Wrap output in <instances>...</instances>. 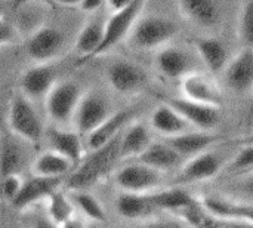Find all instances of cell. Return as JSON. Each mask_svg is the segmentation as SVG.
<instances>
[{
  "label": "cell",
  "mask_w": 253,
  "mask_h": 228,
  "mask_svg": "<svg viewBox=\"0 0 253 228\" xmlns=\"http://www.w3.org/2000/svg\"><path fill=\"white\" fill-rule=\"evenodd\" d=\"M120 137L92 151L86 159H83L79 168H76L70 177L65 178L64 185L73 191H86L87 187L104 177L111 169V166L120 160Z\"/></svg>",
  "instance_id": "6da1fadb"
},
{
  "label": "cell",
  "mask_w": 253,
  "mask_h": 228,
  "mask_svg": "<svg viewBox=\"0 0 253 228\" xmlns=\"http://www.w3.org/2000/svg\"><path fill=\"white\" fill-rule=\"evenodd\" d=\"M179 33V27L176 22L157 16V15H148V16H139V19L135 22L129 39L130 43L141 50H153V49H162L168 46V43L175 39V36Z\"/></svg>",
  "instance_id": "7a4b0ae2"
},
{
  "label": "cell",
  "mask_w": 253,
  "mask_h": 228,
  "mask_svg": "<svg viewBox=\"0 0 253 228\" xmlns=\"http://www.w3.org/2000/svg\"><path fill=\"white\" fill-rule=\"evenodd\" d=\"M228 165L227 156L224 151H216L213 148L194 156L188 159L179 169L175 184L178 187L187 185V184H194V182H202L212 180L216 177L222 169H225Z\"/></svg>",
  "instance_id": "3957f363"
},
{
  "label": "cell",
  "mask_w": 253,
  "mask_h": 228,
  "mask_svg": "<svg viewBox=\"0 0 253 228\" xmlns=\"http://www.w3.org/2000/svg\"><path fill=\"white\" fill-rule=\"evenodd\" d=\"M144 7H145L144 1L133 0V1L129 3V6L126 9H123L120 12H116V13H110L108 19L105 21V30H104L102 42H101L99 47L96 49V52L92 55V58L89 61H92L98 55L105 53L107 50L114 47L117 43H120L123 39L129 37L135 22L142 15Z\"/></svg>",
  "instance_id": "277c9868"
},
{
  "label": "cell",
  "mask_w": 253,
  "mask_h": 228,
  "mask_svg": "<svg viewBox=\"0 0 253 228\" xmlns=\"http://www.w3.org/2000/svg\"><path fill=\"white\" fill-rule=\"evenodd\" d=\"M116 184L122 193L148 194L163 185V174L145 165L132 162L116 174Z\"/></svg>",
  "instance_id": "5b68a950"
},
{
  "label": "cell",
  "mask_w": 253,
  "mask_h": 228,
  "mask_svg": "<svg viewBox=\"0 0 253 228\" xmlns=\"http://www.w3.org/2000/svg\"><path fill=\"white\" fill-rule=\"evenodd\" d=\"M9 126L12 132L22 139H27L30 142H39L43 134L42 120L30 102L28 98L24 95H16L9 107V116H7Z\"/></svg>",
  "instance_id": "8992f818"
},
{
  "label": "cell",
  "mask_w": 253,
  "mask_h": 228,
  "mask_svg": "<svg viewBox=\"0 0 253 228\" xmlns=\"http://www.w3.org/2000/svg\"><path fill=\"white\" fill-rule=\"evenodd\" d=\"M113 114L111 105L108 99L98 92H89L84 96H82L76 113H74V125L76 132L83 137L89 135L92 131H95L104 120H107Z\"/></svg>",
  "instance_id": "52a82bcc"
},
{
  "label": "cell",
  "mask_w": 253,
  "mask_h": 228,
  "mask_svg": "<svg viewBox=\"0 0 253 228\" xmlns=\"http://www.w3.org/2000/svg\"><path fill=\"white\" fill-rule=\"evenodd\" d=\"M82 99V89L76 82L55 83L46 95V113L56 123H65L74 116Z\"/></svg>",
  "instance_id": "ba28073f"
},
{
  "label": "cell",
  "mask_w": 253,
  "mask_h": 228,
  "mask_svg": "<svg viewBox=\"0 0 253 228\" xmlns=\"http://www.w3.org/2000/svg\"><path fill=\"white\" fill-rule=\"evenodd\" d=\"M181 95L188 101L215 108H219L224 102V95L218 83L202 71H194L181 80Z\"/></svg>",
  "instance_id": "9c48e42d"
},
{
  "label": "cell",
  "mask_w": 253,
  "mask_h": 228,
  "mask_svg": "<svg viewBox=\"0 0 253 228\" xmlns=\"http://www.w3.org/2000/svg\"><path fill=\"white\" fill-rule=\"evenodd\" d=\"M165 102L170 105L175 111H178L181 117L196 131L212 132L221 122L219 108L202 105V104L188 101L182 96L166 98Z\"/></svg>",
  "instance_id": "30bf717a"
},
{
  "label": "cell",
  "mask_w": 253,
  "mask_h": 228,
  "mask_svg": "<svg viewBox=\"0 0 253 228\" xmlns=\"http://www.w3.org/2000/svg\"><path fill=\"white\" fill-rule=\"evenodd\" d=\"M64 46V36L53 27L37 28L27 42V53L37 64H47L56 58Z\"/></svg>",
  "instance_id": "8fae6325"
},
{
  "label": "cell",
  "mask_w": 253,
  "mask_h": 228,
  "mask_svg": "<svg viewBox=\"0 0 253 228\" xmlns=\"http://www.w3.org/2000/svg\"><path fill=\"white\" fill-rule=\"evenodd\" d=\"M107 79L110 86L120 93H133L142 89L147 83L145 71L126 59H117L107 68Z\"/></svg>",
  "instance_id": "7c38bea8"
},
{
  "label": "cell",
  "mask_w": 253,
  "mask_h": 228,
  "mask_svg": "<svg viewBox=\"0 0 253 228\" xmlns=\"http://www.w3.org/2000/svg\"><path fill=\"white\" fill-rule=\"evenodd\" d=\"M225 85L237 93L253 92V47H243L224 70Z\"/></svg>",
  "instance_id": "4fadbf2b"
},
{
  "label": "cell",
  "mask_w": 253,
  "mask_h": 228,
  "mask_svg": "<svg viewBox=\"0 0 253 228\" xmlns=\"http://www.w3.org/2000/svg\"><path fill=\"white\" fill-rule=\"evenodd\" d=\"M156 67L165 77L172 80H182L185 76L196 71L193 56L188 50L175 45H168L159 49L156 55Z\"/></svg>",
  "instance_id": "5bb4252c"
},
{
  "label": "cell",
  "mask_w": 253,
  "mask_h": 228,
  "mask_svg": "<svg viewBox=\"0 0 253 228\" xmlns=\"http://www.w3.org/2000/svg\"><path fill=\"white\" fill-rule=\"evenodd\" d=\"M224 138L213 132H203V131H190L187 134L163 139L169 147H172L182 160H188L194 156H199L211 148H213L218 142Z\"/></svg>",
  "instance_id": "9a60e30c"
},
{
  "label": "cell",
  "mask_w": 253,
  "mask_h": 228,
  "mask_svg": "<svg viewBox=\"0 0 253 228\" xmlns=\"http://www.w3.org/2000/svg\"><path fill=\"white\" fill-rule=\"evenodd\" d=\"M203 208L213 217L227 220L246 223L253 226V205L246 202H239L233 199H227L224 196H208L200 200Z\"/></svg>",
  "instance_id": "2e32d148"
},
{
  "label": "cell",
  "mask_w": 253,
  "mask_h": 228,
  "mask_svg": "<svg viewBox=\"0 0 253 228\" xmlns=\"http://www.w3.org/2000/svg\"><path fill=\"white\" fill-rule=\"evenodd\" d=\"M65 182V178H43L33 177L24 181L18 196L10 202L15 209H25L30 205L47 199L52 193L59 190Z\"/></svg>",
  "instance_id": "e0dca14e"
},
{
  "label": "cell",
  "mask_w": 253,
  "mask_h": 228,
  "mask_svg": "<svg viewBox=\"0 0 253 228\" xmlns=\"http://www.w3.org/2000/svg\"><path fill=\"white\" fill-rule=\"evenodd\" d=\"M133 116H135L133 110H120L113 113L107 120H104L95 131H92L86 137L87 148L90 151H95L107 145L117 137H120L122 132L127 128V125L133 119Z\"/></svg>",
  "instance_id": "ac0fdd59"
},
{
  "label": "cell",
  "mask_w": 253,
  "mask_h": 228,
  "mask_svg": "<svg viewBox=\"0 0 253 228\" xmlns=\"http://www.w3.org/2000/svg\"><path fill=\"white\" fill-rule=\"evenodd\" d=\"M178 9L182 18L202 28H213L222 16V3L215 0H184Z\"/></svg>",
  "instance_id": "d6986e66"
},
{
  "label": "cell",
  "mask_w": 253,
  "mask_h": 228,
  "mask_svg": "<svg viewBox=\"0 0 253 228\" xmlns=\"http://www.w3.org/2000/svg\"><path fill=\"white\" fill-rule=\"evenodd\" d=\"M55 79L56 74L52 65L36 64L22 74L19 86L25 98L39 99L50 92V89L55 86Z\"/></svg>",
  "instance_id": "ffe728a7"
},
{
  "label": "cell",
  "mask_w": 253,
  "mask_h": 228,
  "mask_svg": "<svg viewBox=\"0 0 253 228\" xmlns=\"http://www.w3.org/2000/svg\"><path fill=\"white\" fill-rule=\"evenodd\" d=\"M194 47L203 65L211 73H221L230 62V55L225 43L213 36H205L194 40Z\"/></svg>",
  "instance_id": "44dd1931"
},
{
  "label": "cell",
  "mask_w": 253,
  "mask_h": 228,
  "mask_svg": "<svg viewBox=\"0 0 253 228\" xmlns=\"http://www.w3.org/2000/svg\"><path fill=\"white\" fill-rule=\"evenodd\" d=\"M150 125L154 132H157L159 135L163 137V139L173 138V137L187 134L190 131H196L181 117V114L178 111H175L166 102L160 104L153 111V114L150 117Z\"/></svg>",
  "instance_id": "7402d4cb"
},
{
  "label": "cell",
  "mask_w": 253,
  "mask_h": 228,
  "mask_svg": "<svg viewBox=\"0 0 253 228\" xmlns=\"http://www.w3.org/2000/svg\"><path fill=\"white\" fill-rule=\"evenodd\" d=\"M133 162L145 165L151 169H156L165 174V172H170V171L181 168L184 160L172 147H169L165 141H160V142H153Z\"/></svg>",
  "instance_id": "603a6c76"
},
{
  "label": "cell",
  "mask_w": 253,
  "mask_h": 228,
  "mask_svg": "<svg viewBox=\"0 0 253 228\" xmlns=\"http://www.w3.org/2000/svg\"><path fill=\"white\" fill-rule=\"evenodd\" d=\"M153 144L150 129L141 123L135 122L129 125L120 137V159L135 160Z\"/></svg>",
  "instance_id": "cb8c5ba5"
},
{
  "label": "cell",
  "mask_w": 253,
  "mask_h": 228,
  "mask_svg": "<svg viewBox=\"0 0 253 228\" xmlns=\"http://www.w3.org/2000/svg\"><path fill=\"white\" fill-rule=\"evenodd\" d=\"M116 209L120 217L133 221L148 220L157 212V209L151 202L150 193L148 194L120 193L116 199Z\"/></svg>",
  "instance_id": "d4e9b609"
},
{
  "label": "cell",
  "mask_w": 253,
  "mask_h": 228,
  "mask_svg": "<svg viewBox=\"0 0 253 228\" xmlns=\"http://www.w3.org/2000/svg\"><path fill=\"white\" fill-rule=\"evenodd\" d=\"M105 21L101 16H93L90 21H87V24L82 28V31L77 36L76 40V50L80 55L79 59V65L87 62L92 55L96 52V49L99 47L102 37H104V30H105Z\"/></svg>",
  "instance_id": "484cf974"
},
{
  "label": "cell",
  "mask_w": 253,
  "mask_h": 228,
  "mask_svg": "<svg viewBox=\"0 0 253 228\" xmlns=\"http://www.w3.org/2000/svg\"><path fill=\"white\" fill-rule=\"evenodd\" d=\"M150 197L157 212L165 211V212H172L175 215L193 206L197 202V199L182 187L160 188L157 191L150 193Z\"/></svg>",
  "instance_id": "4316f807"
},
{
  "label": "cell",
  "mask_w": 253,
  "mask_h": 228,
  "mask_svg": "<svg viewBox=\"0 0 253 228\" xmlns=\"http://www.w3.org/2000/svg\"><path fill=\"white\" fill-rule=\"evenodd\" d=\"M49 142L52 151L64 156L74 165H79L83 157V144L82 137L76 131L52 129L49 132Z\"/></svg>",
  "instance_id": "83f0119b"
},
{
  "label": "cell",
  "mask_w": 253,
  "mask_h": 228,
  "mask_svg": "<svg viewBox=\"0 0 253 228\" xmlns=\"http://www.w3.org/2000/svg\"><path fill=\"white\" fill-rule=\"evenodd\" d=\"M74 163L65 159L64 156L55 151H46L40 154L33 163L34 177L43 178H65L68 172H71Z\"/></svg>",
  "instance_id": "f1b7e54d"
},
{
  "label": "cell",
  "mask_w": 253,
  "mask_h": 228,
  "mask_svg": "<svg viewBox=\"0 0 253 228\" xmlns=\"http://www.w3.org/2000/svg\"><path fill=\"white\" fill-rule=\"evenodd\" d=\"M22 165V150L18 142L10 137H3L0 139V175H18Z\"/></svg>",
  "instance_id": "f546056e"
},
{
  "label": "cell",
  "mask_w": 253,
  "mask_h": 228,
  "mask_svg": "<svg viewBox=\"0 0 253 228\" xmlns=\"http://www.w3.org/2000/svg\"><path fill=\"white\" fill-rule=\"evenodd\" d=\"M46 200H47L49 220L53 224H56L58 227H62L65 223L73 220V212H74L73 202L61 188L52 193Z\"/></svg>",
  "instance_id": "4dcf8cb0"
},
{
  "label": "cell",
  "mask_w": 253,
  "mask_h": 228,
  "mask_svg": "<svg viewBox=\"0 0 253 228\" xmlns=\"http://www.w3.org/2000/svg\"><path fill=\"white\" fill-rule=\"evenodd\" d=\"M71 202L74 205H77L79 209L93 223L102 224L107 221L105 211H104L102 205L99 203V200L93 194H90L87 191H73Z\"/></svg>",
  "instance_id": "1f68e13d"
},
{
  "label": "cell",
  "mask_w": 253,
  "mask_h": 228,
  "mask_svg": "<svg viewBox=\"0 0 253 228\" xmlns=\"http://www.w3.org/2000/svg\"><path fill=\"white\" fill-rule=\"evenodd\" d=\"M224 197L253 205V172L237 175L224 185Z\"/></svg>",
  "instance_id": "d6a6232c"
},
{
  "label": "cell",
  "mask_w": 253,
  "mask_h": 228,
  "mask_svg": "<svg viewBox=\"0 0 253 228\" xmlns=\"http://www.w3.org/2000/svg\"><path fill=\"white\" fill-rule=\"evenodd\" d=\"M239 39L243 47H253V1H245L240 6Z\"/></svg>",
  "instance_id": "836d02e7"
},
{
  "label": "cell",
  "mask_w": 253,
  "mask_h": 228,
  "mask_svg": "<svg viewBox=\"0 0 253 228\" xmlns=\"http://www.w3.org/2000/svg\"><path fill=\"white\" fill-rule=\"evenodd\" d=\"M225 169L233 175H243L253 172V144L243 145V148L237 151V154L228 162Z\"/></svg>",
  "instance_id": "e575fe53"
},
{
  "label": "cell",
  "mask_w": 253,
  "mask_h": 228,
  "mask_svg": "<svg viewBox=\"0 0 253 228\" xmlns=\"http://www.w3.org/2000/svg\"><path fill=\"white\" fill-rule=\"evenodd\" d=\"M22 184H24V181L19 180L18 175H7V177H3V178H1V182H0V190H1L3 197H4L7 202H12V200L18 196V193H19Z\"/></svg>",
  "instance_id": "d590c367"
},
{
  "label": "cell",
  "mask_w": 253,
  "mask_h": 228,
  "mask_svg": "<svg viewBox=\"0 0 253 228\" xmlns=\"http://www.w3.org/2000/svg\"><path fill=\"white\" fill-rule=\"evenodd\" d=\"M136 228H188L181 220H151Z\"/></svg>",
  "instance_id": "8d00e7d4"
},
{
  "label": "cell",
  "mask_w": 253,
  "mask_h": 228,
  "mask_svg": "<svg viewBox=\"0 0 253 228\" xmlns=\"http://www.w3.org/2000/svg\"><path fill=\"white\" fill-rule=\"evenodd\" d=\"M12 39H13L12 27L9 25V22L3 16H0V46L9 43Z\"/></svg>",
  "instance_id": "74e56055"
},
{
  "label": "cell",
  "mask_w": 253,
  "mask_h": 228,
  "mask_svg": "<svg viewBox=\"0 0 253 228\" xmlns=\"http://www.w3.org/2000/svg\"><path fill=\"white\" fill-rule=\"evenodd\" d=\"M104 4H105V3L101 1V0H84V1H80V3H79V6H80L84 12H87V13H95V12H98Z\"/></svg>",
  "instance_id": "f35d334b"
},
{
  "label": "cell",
  "mask_w": 253,
  "mask_h": 228,
  "mask_svg": "<svg viewBox=\"0 0 253 228\" xmlns=\"http://www.w3.org/2000/svg\"><path fill=\"white\" fill-rule=\"evenodd\" d=\"M129 0H108L105 1V7L110 10V13H116V12H120L123 9H126L129 6Z\"/></svg>",
  "instance_id": "ab89813d"
},
{
  "label": "cell",
  "mask_w": 253,
  "mask_h": 228,
  "mask_svg": "<svg viewBox=\"0 0 253 228\" xmlns=\"http://www.w3.org/2000/svg\"><path fill=\"white\" fill-rule=\"evenodd\" d=\"M34 228H61L58 227L56 224H53L50 220H47V218H40V220H37V223H36V226Z\"/></svg>",
  "instance_id": "60d3db41"
},
{
  "label": "cell",
  "mask_w": 253,
  "mask_h": 228,
  "mask_svg": "<svg viewBox=\"0 0 253 228\" xmlns=\"http://www.w3.org/2000/svg\"><path fill=\"white\" fill-rule=\"evenodd\" d=\"M61 228H87L80 220H76V218H73V220H70L68 223H65L64 226Z\"/></svg>",
  "instance_id": "b9f144b4"
},
{
  "label": "cell",
  "mask_w": 253,
  "mask_h": 228,
  "mask_svg": "<svg viewBox=\"0 0 253 228\" xmlns=\"http://www.w3.org/2000/svg\"><path fill=\"white\" fill-rule=\"evenodd\" d=\"M227 221V220H225ZM227 228H253L252 224L237 223V221H227Z\"/></svg>",
  "instance_id": "7bdbcfd3"
},
{
  "label": "cell",
  "mask_w": 253,
  "mask_h": 228,
  "mask_svg": "<svg viewBox=\"0 0 253 228\" xmlns=\"http://www.w3.org/2000/svg\"><path fill=\"white\" fill-rule=\"evenodd\" d=\"M3 123H4V114H3V110H1V105H0V132L3 129Z\"/></svg>",
  "instance_id": "ee69618b"
},
{
  "label": "cell",
  "mask_w": 253,
  "mask_h": 228,
  "mask_svg": "<svg viewBox=\"0 0 253 228\" xmlns=\"http://www.w3.org/2000/svg\"><path fill=\"white\" fill-rule=\"evenodd\" d=\"M248 144H253V134L249 137V138H246V139H245V145H248Z\"/></svg>",
  "instance_id": "f6af8a7d"
},
{
  "label": "cell",
  "mask_w": 253,
  "mask_h": 228,
  "mask_svg": "<svg viewBox=\"0 0 253 228\" xmlns=\"http://www.w3.org/2000/svg\"><path fill=\"white\" fill-rule=\"evenodd\" d=\"M1 12H3V4L0 3V16H1Z\"/></svg>",
  "instance_id": "bcb514c9"
},
{
  "label": "cell",
  "mask_w": 253,
  "mask_h": 228,
  "mask_svg": "<svg viewBox=\"0 0 253 228\" xmlns=\"http://www.w3.org/2000/svg\"><path fill=\"white\" fill-rule=\"evenodd\" d=\"M87 228H101L99 226H90V227H87Z\"/></svg>",
  "instance_id": "7dc6e473"
},
{
  "label": "cell",
  "mask_w": 253,
  "mask_h": 228,
  "mask_svg": "<svg viewBox=\"0 0 253 228\" xmlns=\"http://www.w3.org/2000/svg\"><path fill=\"white\" fill-rule=\"evenodd\" d=\"M251 174H252V172H251Z\"/></svg>",
  "instance_id": "c3c4849f"
}]
</instances>
